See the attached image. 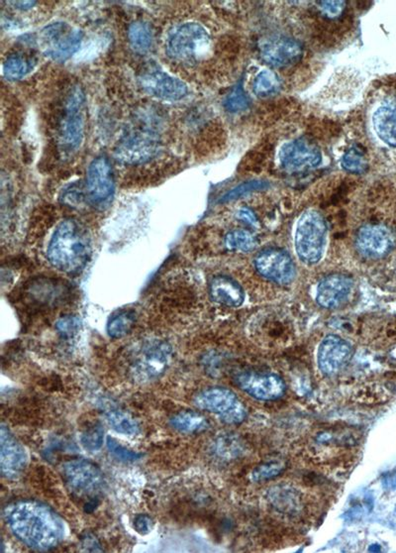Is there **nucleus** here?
Returning a JSON list of instances; mask_svg holds the SVG:
<instances>
[{
  "label": "nucleus",
  "instance_id": "6e6552de",
  "mask_svg": "<svg viewBox=\"0 0 396 553\" xmlns=\"http://www.w3.org/2000/svg\"><path fill=\"white\" fill-rule=\"evenodd\" d=\"M194 404L200 410L218 415L226 424H240L246 419L245 405L226 388L215 387L202 391L195 397Z\"/></svg>",
  "mask_w": 396,
  "mask_h": 553
},
{
  "label": "nucleus",
  "instance_id": "6ab92c4d",
  "mask_svg": "<svg viewBox=\"0 0 396 553\" xmlns=\"http://www.w3.org/2000/svg\"><path fill=\"white\" fill-rule=\"evenodd\" d=\"M0 466L2 475L16 479L23 473L27 465V453L6 425H1L0 436Z\"/></svg>",
  "mask_w": 396,
  "mask_h": 553
},
{
  "label": "nucleus",
  "instance_id": "20e7f679",
  "mask_svg": "<svg viewBox=\"0 0 396 553\" xmlns=\"http://www.w3.org/2000/svg\"><path fill=\"white\" fill-rule=\"evenodd\" d=\"M172 358V346L166 341L159 339L144 341L129 355V374L136 382H151L163 375Z\"/></svg>",
  "mask_w": 396,
  "mask_h": 553
},
{
  "label": "nucleus",
  "instance_id": "58836bf2",
  "mask_svg": "<svg viewBox=\"0 0 396 553\" xmlns=\"http://www.w3.org/2000/svg\"><path fill=\"white\" fill-rule=\"evenodd\" d=\"M62 198L63 203H66V205L70 206L80 205L82 200H84L82 189L75 188V186H72V188L66 191Z\"/></svg>",
  "mask_w": 396,
  "mask_h": 553
},
{
  "label": "nucleus",
  "instance_id": "9b49d317",
  "mask_svg": "<svg viewBox=\"0 0 396 553\" xmlns=\"http://www.w3.org/2000/svg\"><path fill=\"white\" fill-rule=\"evenodd\" d=\"M161 151L158 137L150 132L137 131L127 134L115 150V159L122 164L141 165L156 158Z\"/></svg>",
  "mask_w": 396,
  "mask_h": 553
},
{
  "label": "nucleus",
  "instance_id": "bb28decb",
  "mask_svg": "<svg viewBox=\"0 0 396 553\" xmlns=\"http://www.w3.org/2000/svg\"><path fill=\"white\" fill-rule=\"evenodd\" d=\"M135 323L136 316L134 311H119L109 319L107 323V333L111 338H124L133 329Z\"/></svg>",
  "mask_w": 396,
  "mask_h": 553
},
{
  "label": "nucleus",
  "instance_id": "dca6fc26",
  "mask_svg": "<svg viewBox=\"0 0 396 553\" xmlns=\"http://www.w3.org/2000/svg\"><path fill=\"white\" fill-rule=\"evenodd\" d=\"M261 59L268 65L276 68L287 67L302 58V44L292 38L276 36L265 39L260 44Z\"/></svg>",
  "mask_w": 396,
  "mask_h": 553
},
{
  "label": "nucleus",
  "instance_id": "a878e982",
  "mask_svg": "<svg viewBox=\"0 0 396 553\" xmlns=\"http://www.w3.org/2000/svg\"><path fill=\"white\" fill-rule=\"evenodd\" d=\"M35 61L22 54H12L4 61V75L8 80H20L33 70Z\"/></svg>",
  "mask_w": 396,
  "mask_h": 553
},
{
  "label": "nucleus",
  "instance_id": "ddd939ff",
  "mask_svg": "<svg viewBox=\"0 0 396 553\" xmlns=\"http://www.w3.org/2000/svg\"><path fill=\"white\" fill-rule=\"evenodd\" d=\"M357 250L369 259H380L386 256L396 244L393 231L383 225L363 226L356 236Z\"/></svg>",
  "mask_w": 396,
  "mask_h": 553
},
{
  "label": "nucleus",
  "instance_id": "f03ea898",
  "mask_svg": "<svg viewBox=\"0 0 396 553\" xmlns=\"http://www.w3.org/2000/svg\"><path fill=\"white\" fill-rule=\"evenodd\" d=\"M90 255V238L84 226L77 220L62 221L49 242L47 258L51 265L67 274H75L87 266Z\"/></svg>",
  "mask_w": 396,
  "mask_h": 553
},
{
  "label": "nucleus",
  "instance_id": "b1692460",
  "mask_svg": "<svg viewBox=\"0 0 396 553\" xmlns=\"http://www.w3.org/2000/svg\"><path fill=\"white\" fill-rule=\"evenodd\" d=\"M128 40L132 50L146 54L151 50L154 42V31L145 21H135L129 26Z\"/></svg>",
  "mask_w": 396,
  "mask_h": 553
},
{
  "label": "nucleus",
  "instance_id": "4468645a",
  "mask_svg": "<svg viewBox=\"0 0 396 553\" xmlns=\"http://www.w3.org/2000/svg\"><path fill=\"white\" fill-rule=\"evenodd\" d=\"M256 271L276 284L287 285L295 280L297 270L292 257L280 249H268L255 259Z\"/></svg>",
  "mask_w": 396,
  "mask_h": 553
},
{
  "label": "nucleus",
  "instance_id": "5701e85b",
  "mask_svg": "<svg viewBox=\"0 0 396 553\" xmlns=\"http://www.w3.org/2000/svg\"><path fill=\"white\" fill-rule=\"evenodd\" d=\"M104 417L107 424L118 434L137 436L140 432L139 422L125 410L109 407L104 410Z\"/></svg>",
  "mask_w": 396,
  "mask_h": 553
},
{
  "label": "nucleus",
  "instance_id": "2f4dec72",
  "mask_svg": "<svg viewBox=\"0 0 396 553\" xmlns=\"http://www.w3.org/2000/svg\"><path fill=\"white\" fill-rule=\"evenodd\" d=\"M106 446L112 456L118 460L123 462H135L140 460L143 454L140 452L132 451L130 448L122 446L118 441L112 437H106Z\"/></svg>",
  "mask_w": 396,
  "mask_h": 553
},
{
  "label": "nucleus",
  "instance_id": "4c0bfd02",
  "mask_svg": "<svg viewBox=\"0 0 396 553\" xmlns=\"http://www.w3.org/2000/svg\"><path fill=\"white\" fill-rule=\"evenodd\" d=\"M153 520L148 515L141 513V515L136 516L135 518H134V528H135L137 533H140L142 535L150 533L151 530H153Z\"/></svg>",
  "mask_w": 396,
  "mask_h": 553
},
{
  "label": "nucleus",
  "instance_id": "423d86ee",
  "mask_svg": "<svg viewBox=\"0 0 396 553\" xmlns=\"http://www.w3.org/2000/svg\"><path fill=\"white\" fill-rule=\"evenodd\" d=\"M327 223L317 210H307L298 220L295 232V249L299 259L307 264H316L323 255L326 244Z\"/></svg>",
  "mask_w": 396,
  "mask_h": 553
},
{
  "label": "nucleus",
  "instance_id": "f257e3e1",
  "mask_svg": "<svg viewBox=\"0 0 396 553\" xmlns=\"http://www.w3.org/2000/svg\"><path fill=\"white\" fill-rule=\"evenodd\" d=\"M4 516L11 532L27 547L49 550L65 537L62 518L43 504L34 501L13 503L7 506Z\"/></svg>",
  "mask_w": 396,
  "mask_h": 553
},
{
  "label": "nucleus",
  "instance_id": "7c9ffc66",
  "mask_svg": "<svg viewBox=\"0 0 396 553\" xmlns=\"http://www.w3.org/2000/svg\"><path fill=\"white\" fill-rule=\"evenodd\" d=\"M342 166L349 173H365L366 168H368L365 153L361 151L360 147H352L345 153L343 159H342Z\"/></svg>",
  "mask_w": 396,
  "mask_h": 553
},
{
  "label": "nucleus",
  "instance_id": "9d476101",
  "mask_svg": "<svg viewBox=\"0 0 396 553\" xmlns=\"http://www.w3.org/2000/svg\"><path fill=\"white\" fill-rule=\"evenodd\" d=\"M87 195L94 208L104 210L111 203L115 194L113 169L104 156L92 160L87 169Z\"/></svg>",
  "mask_w": 396,
  "mask_h": 553
},
{
  "label": "nucleus",
  "instance_id": "f8f14e48",
  "mask_svg": "<svg viewBox=\"0 0 396 553\" xmlns=\"http://www.w3.org/2000/svg\"><path fill=\"white\" fill-rule=\"evenodd\" d=\"M138 83L148 95L168 102H178L187 97L188 93L187 85L182 81L172 77L156 66H151L142 71Z\"/></svg>",
  "mask_w": 396,
  "mask_h": 553
},
{
  "label": "nucleus",
  "instance_id": "c9c22d12",
  "mask_svg": "<svg viewBox=\"0 0 396 553\" xmlns=\"http://www.w3.org/2000/svg\"><path fill=\"white\" fill-rule=\"evenodd\" d=\"M80 319L73 316H66L58 319L56 323V329L58 334L65 339L73 338L80 331Z\"/></svg>",
  "mask_w": 396,
  "mask_h": 553
},
{
  "label": "nucleus",
  "instance_id": "a211bd4d",
  "mask_svg": "<svg viewBox=\"0 0 396 553\" xmlns=\"http://www.w3.org/2000/svg\"><path fill=\"white\" fill-rule=\"evenodd\" d=\"M235 381L247 394L261 400H278L287 389L282 378L273 374L242 373Z\"/></svg>",
  "mask_w": 396,
  "mask_h": 553
},
{
  "label": "nucleus",
  "instance_id": "aec40b11",
  "mask_svg": "<svg viewBox=\"0 0 396 553\" xmlns=\"http://www.w3.org/2000/svg\"><path fill=\"white\" fill-rule=\"evenodd\" d=\"M353 290L351 278L342 274L325 277L317 287L316 301L325 309H336L348 301Z\"/></svg>",
  "mask_w": 396,
  "mask_h": 553
},
{
  "label": "nucleus",
  "instance_id": "79ce46f5",
  "mask_svg": "<svg viewBox=\"0 0 396 553\" xmlns=\"http://www.w3.org/2000/svg\"><path fill=\"white\" fill-rule=\"evenodd\" d=\"M16 8L20 9V11H29L32 7L35 6L36 1H14L11 2Z\"/></svg>",
  "mask_w": 396,
  "mask_h": 553
},
{
  "label": "nucleus",
  "instance_id": "2eb2a0df",
  "mask_svg": "<svg viewBox=\"0 0 396 553\" xmlns=\"http://www.w3.org/2000/svg\"><path fill=\"white\" fill-rule=\"evenodd\" d=\"M280 164L288 172L315 168L321 162V152L309 140L297 139L283 145L278 154Z\"/></svg>",
  "mask_w": 396,
  "mask_h": 553
},
{
  "label": "nucleus",
  "instance_id": "a19ab883",
  "mask_svg": "<svg viewBox=\"0 0 396 553\" xmlns=\"http://www.w3.org/2000/svg\"><path fill=\"white\" fill-rule=\"evenodd\" d=\"M82 545H84L85 547H87V552H92V548L90 547H92V552H101V549L99 548V543L97 542V540L94 537H90V535H87V537L82 540Z\"/></svg>",
  "mask_w": 396,
  "mask_h": 553
},
{
  "label": "nucleus",
  "instance_id": "1a4fd4ad",
  "mask_svg": "<svg viewBox=\"0 0 396 553\" xmlns=\"http://www.w3.org/2000/svg\"><path fill=\"white\" fill-rule=\"evenodd\" d=\"M63 475L70 490L80 497H89L92 500L104 491V474L99 467L85 459H75L63 464Z\"/></svg>",
  "mask_w": 396,
  "mask_h": 553
},
{
  "label": "nucleus",
  "instance_id": "0eeeda50",
  "mask_svg": "<svg viewBox=\"0 0 396 553\" xmlns=\"http://www.w3.org/2000/svg\"><path fill=\"white\" fill-rule=\"evenodd\" d=\"M82 31L66 22H55L46 26L39 35L43 53L54 61H67L75 55L82 44Z\"/></svg>",
  "mask_w": 396,
  "mask_h": 553
},
{
  "label": "nucleus",
  "instance_id": "473e14b6",
  "mask_svg": "<svg viewBox=\"0 0 396 553\" xmlns=\"http://www.w3.org/2000/svg\"><path fill=\"white\" fill-rule=\"evenodd\" d=\"M268 186V184H266V182L264 181L246 182V183L239 184L233 190L227 193L220 201L221 203H228V201H235L237 198H242V196L248 195L252 191L264 190Z\"/></svg>",
  "mask_w": 396,
  "mask_h": 553
},
{
  "label": "nucleus",
  "instance_id": "f704fd0d",
  "mask_svg": "<svg viewBox=\"0 0 396 553\" xmlns=\"http://www.w3.org/2000/svg\"><path fill=\"white\" fill-rule=\"evenodd\" d=\"M225 108L230 112H244L249 107V100L243 88L237 87L225 100Z\"/></svg>",
  "mask_w": 396,
  "mask_h": 553
},
{
  "label": "nucleus",
  "instance_id": "f3484780",
  "mask_svg": "<svg viewBox=\"0 0 396 553\" xmlns=\"http://www.w3.org/2000/svg\"><path fill=\"white\" fill-rule=\"evenodd\" d=\"M353 347L348 341L338 335L326 336L319 346L318 366L327 376L339 373L351 360Z\"/></svg>",
  "mask_w": 396,
  "mask_h": 553
},
{
  "label": "nucleus",
  "instance_id": "412c9836",
  "mask_svg": "<svg viewBox=\"0 0 396 553\" xmlns=\"http://www.w3.org/2000/svg\"><path fill=\"white\" fill-rule=\"evenodd\" d=\"M209 295L212 301L229 307H240L245 299L240 285L227 276H216L211 280Z\"/></svg>",
  "mask_w": 396,
  "mask_h": 553
},
{
  "label": "nucleus",
  "instance_id": "72a5a7b5",
  "mask_svg": "<svg viewBox=\"0 0 396 553\" xmlns=\"http://www.w3.org/2000/svg\"><path fill=\"white\" fill-rule=\"evenodd\" d=\"M285 468L283 462H268L256 468L252 474V478L256 482L270 480L280 475Z\"/></svg>",
  "mask_w": 396,
  "mask_h": 553
},
{
  "label": "nucleus",
  "instance_id": "393cba45",
  "mask_svg": "<svg viewBox=\"0 0 396 553\" xmlns=\"http://www.w3.org/2000/svg\"><path fill=\"white\" fill-rule=\"evenodd\" d=\"M173 429L183 432V434H198L204 432L209 427V422L204 415L192 410L180 412L173 415L170 420Z\"/></svg>",
  "mask_w": 396,
  "mask_h": 553
},
{
  "label": "nucleus",
  "instance_id": "c756f323",
  "mask_svg": "<svg viewBox=\"0 0 396 553\" xmlns=\"http://www.w3.org/2000/svg\"><path fill=\"white\" fill-rule=\"evenodd\" d=\"M80 444L89 452H97L101 448L104 442V429L101 424L95 422L89 425L80 434Z\"/></svg>",
  "mask_w": 396,
  "mask_h": 553
},
{
  "label": "nucleus",
  "instance_id": "4be33fe9",
  "mask_svg": "<svg viewBox=\"0 0 396 553\" xmlns=\"http://www.w3.org/2000/svg\"><path fill=\"white\" fill-rule=\"evenodd\" d=\"M373 125L378 138L396 148V102H386L376 108Z\"/></svg>",
  "mask_w": 396,
  "mask_h": 553
},
{
  "label": "nucleus",
  "instance_id": "cd10ccee",
  "mask_svg": "<svg viewBox=\"0 0 396 553\" xmlns=\"http://www.w3.org/2000/svg\"><path fill=\"white\" fill-rule=\"evenodd\" d=\"M225 245L233 251L250 252L255 249L258 241L250 231L237 230L226 235Z\"/></svg>",
  "mask_w": 396,
  "mask_h": 553
},
{
  "label": "nucleus",
  "instance_id": "ea45409f",
  "mask_svg": "<svg viewBox=\"0 0 396 553\" xmlns=\"http://www.w3.org/2000/svg\"><path fill=\"white\" fill-rule=\"evenodd\" d=\"M237 218L250 226H256L258 225V220H256L255 213H254V211L251 210L250 208H241V210L237 213Z\"/></svg>",
  "mask_w": 396,
  "mask_h": 553
},
{
  "label": "nucleus",
  "instance_id": "c85d7f7f",
  "mask_svg": "<svg viewBox=\"0 0 396 553\" xmlns=\"http://www.w3.org/2000/svg\"><path fill=\"white\" fill-rule=\"evenodd\" d=\"M280 78L270 70L261 71L254 82V93L258 97H268L280 92Z\"/></svg>",
  "mask_w": 396,
  "mask_h": 553
},
{
  "label": "nucleus",
  "instance_id": "7ed1b4c3",
  "mask_svg": "<svg viewBox=\"0 0 396 553\" xmlns=\"http://www.w3.org/2000/svg\"><path fill=\"white\" fill-rule=\"evenodd\" d=\"M211 47V37L206 29L200 24L188 22L172 32L166 50L173 61L193 66L206 58Z\"/></svg>",
  "mask_w": 396,
  "mask_h": 553
},
{
  "label": "nucleus",
  "instance_id": "39448f33",
  "mask_svg": "<svg viewBox=\"0 0 396 553\" xmlns=\"http://www.w3.org/2000/svg\"><path fill=\"white\" fill-rule=\"evenodd\" d=\"M85 97L82 88H73L65 103L60 125L58 145L65 154H72L80 148L85 136Z\"/></svg>",
  "mask_w": 396,
  "mask_h": 553
},
{
  "label": "nucleus",
  "instance_id": "e433bc0d",
  "mask_svg": "<svg viewBox=\"0 0 396 553\" xmlns=\"http://www.w3.org/2000/svg\"><path fill=\"white\" fill-rule=\"evenodd\" d=\"M318 8L320 12L325 17L329 19L339 18L343 16L345 8H346V1H319Z\"/></svg>",
  "mask_w": 396,
  "mask_h": 553
}]
</instances>
